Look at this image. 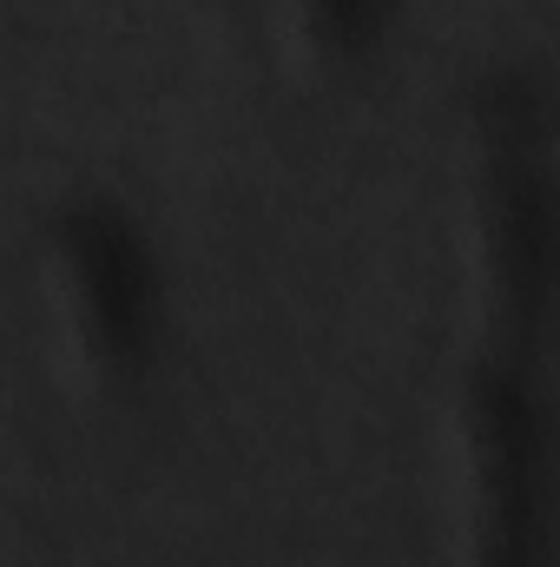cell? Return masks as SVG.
Masks as SVG:
<instances>
[{
	"mask_svg": "<svg viewBox=\"0 0 560 567\" xmlns=\"http://www.w3.org/2000/svg\"><path fill=\"white\" fill-rule=\"evenodd\" d=\"M541 330L548 323L495 317V337L462 390L475 502H481L475 567H560V435L535 363Z\"/></svg>",
	"mask_w": 560,
	"mask_h": 567,
	"instance_id": "6da1fadb",
	"label": "cell"
},
{
	"mask_svg": "<svg viewBox=\"0 0 560 567\" xmlns=\"http://www.w3.org/2000/svg\"><path fill=\"white\" fill-rule=\"evenodd\" d=\"M53 251L66 265L93 363L113 377L145 370L152 330H158V271H152L145 231L113 198H73L53 218Z\"/></svg>",
	"mask_w": 560,
	"mask_h": 567,
	"instance_id": "7a4b0ae2",
	"label": "cell"
},
{
	"mask_svg": "<svg viewBox=\"0 0 560 567\" xmlns=\"http://www.w3.org/2000/svg\"><path fill=\"white\" fill-rule=\"evenodd\" d=\"M303 7L330 53H370L390 27V0H303Z\"/></svg>",
	"mask_w": 560,
	"mask_h": 567,
	"instance_id": "3957f363",
	"label": "cell"
}]
</instances>
